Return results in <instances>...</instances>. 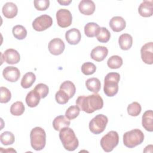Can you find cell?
<instances>
[{"label":"cell","mask_w":153,"mask_h":153,"mask_svg":"<svg viewBox=\"0 0 153 153\" xmlns=\"http://www.w3.org/2000/svg\"><path fill=\"white\" fill-rule=\"evenodd\" d=\"M76 105L80 110L91 114L102 109L103 106V101L99 94L95 93L87 96H79L76 100Z\"/></svg>","instance_id":"obj_1"},{"label":"cell","mask_w":153,"mask_h":153,"mask_svg":"<svg viewBox=\"0 0 153 153\" xmlns=\"http://www.w3.org/2000/svg\"><path fill=\"white\" fill-rule=\"evenodd\" d=\"M59 138L64 148L69 151H73L78 147V140L74 130L68 127L60 130Z\"/></svg>","instance_id":"obj_2"},{"label":"cell","mask_w":153,"mask_h":153,"mask_svg":"<svg viewBox=\"0 0 153 153\" xmlns=\"http://www.w3.org/2000/svg\"><path fill=\"white\" fill-rule=\"evenodd\" d=\"M120 75L117 72H109L105 77L103 91L108 97L114 96L118 91Z\"/></svg>","instance_id":"obj_3"},{"label":"cell","mask_w":153,"mask_h":153,"mask_svg":"<svg viewBox=\"0 0 153 153\" xmlns=\"http://www.w3.org/2000/svg\"><path fill=\"white\" fill-rule=\"evenodd\" d=\"M30 145L36 151H40L44 148L46 143V133L44 130L39 127L32 129L30 133Z\"/></svg>","instance_id":"obj_4"},{"label":"cell","mask_w":153,"mask_h":153,"mask_svg":"<svg viewBox=\"0 0 153 153\" xmlns=\"http://www.w3.org/2000/svg\"><path fill=\"white\" fill-rule=\"evenodd\" d=\"M144 140L143 133L135 128L126 132L123 135L124 145L129 148H133L141 144Z\"/></svg>","instance_id":"obj_5"},{"label":"cell","mask_w":153,"mask_h":153,"mask_svg":"<svg viewBox=\"0 0 153 153\" xmlns=\"http://www.w3.org/2000/svg\"><path fill=\"white\" fill-rule=\"evenodd\" d=\"M119 136L117 131L112 130L103 136L100 140V146L106 152H111L118 144Z\"/></svg>","instance_id":"obj_6"},{"label":"cell","mask_w":153,"mask_h":153,"mask_svg":"<svg viewBox=\"0 0 153 153\" xmlns=\"http://www.w3.org/2000/svg\"><path fill=\"white\" fill-rule=\"evenodd\" d=\"M108 122V119L106 116L103 114H98L90 121L89 129L93 134H100L105 130Z\"/></svg>","instance_id":"obj_7"},{"label":"cell","mask_w":153,"mask_h":153,"mask_svg":"<svg viewBox=\"0 0 153 153\" xmlns=\"http://www.w3.org/2000/svg\"><path fill=\"white\" fill-rule=\"evenodd\" d=\"M52 25L53 19L47 14H43L36 17L32 22L33 28L38 32L46 30L51 27Z\"/></svg>","instance_id":"obj_8"},{"label":"cell","mask_w":153,"mask_h":153,"mask_svg":"<svg viewBox=\"0 0 153 153\" xmlns=\"http://www.w3.org/2000/svg\"><path fill=\"white\" fill-rule=\"evenodd\" d=\"M57 25L63 28L67 27L72 24V16L70 11L67 9H59L56 13Z\"/></svg>","instance_id":"obj_9"},{"label":"cell","mask_w":153,"mask_h":153,"mask_svg":"<svg viewBox=\"0 0 153 153\" xmlns=\"http://www.w3.org/2000/svg\"><path fill=\"white\" fill-rule=\"evenodd\" d=\"M1 63H2V59L8 64L14 65L19 62L20 60V56L19 53L13 49L9 48L5 51V52L2 54L1 53Z\"/></svg>","instance_id":"obj_10"},{"label":"cell","mask_w":153,"mask_h":153,"mask_svg":"<svg viewBox=\"0 0 153 153\" xmlns=\"http://www.w3.org/2000/svg\"><path fill=\"white\" fill-rule=\"evenodd\" d=\"M141 58L143 62L148 65L153 63V43L149 42L143 45L140 49Z\"/></svg>","instance_id":"obj_11"},{"label":"cell","mask_w":153,"mask_h":153,"mask_svg":"<svg viewBox=\"0 0 153 153\" xmlns=\"http://www.w3.org/2000/svg\"><path fill=\"white\" fill-rule=\"evenodd\" d=\"M65 48V43L60 38H54L48 43V50L53 55L58 56L61 54L63 52Z\"/></svg>","instance_id":"obj_12"},{"label":"cell","mask_w":153,"mask_h":153,"mask_svg":"<svg viewBox=\"0 0 153 153\" xmlns=\"http://www.w3.org/2000/svg\"><path fill=\"white\" fill-rule=\"evenodd\" d=\"M2 75L4 78L9 82H16L20 76V72L19 69L14 66H7L3 71Z\"/></svg>","instance_id":"obj_13"},{"label":"cell","mask_w":153,"mask_h":153,"mask_svg":"<svg viewBox=\"0 0 153 153\" xmlns=\"http://www.w3.org/2000/svg\"><path fill=\"white\" fill-rule=\"evenodd\" d=\"M108 54V50L104 46H97L94 48L90 53V56L92 59L96 62L103 61Z\"/></svg>","instance_id":"obj_14"},{"label":"cell","mask_w":153,"mask_h":153,"mask_svg":"<svg viewBox=\"0 0 153 153\" xmlns=\"http://www.w3.org/2000/svg\"><path fill=\"white\" fill-rule=\"evenodd\" d=\"M95 8L94 3L91 0H82L78 5V9L80 13L86 16L93 14Z\"/></svg>","instance_id":"obj_15"},{"label":"cell","mask_w":153,"mask_h":153,"mask_svg":"<svg viewBox=\"0 0 153 153\" xmlns=\"http://www.w3.org/2000/svg\"><path fill=\"white\" fill-rule=\"evenodd\" d=\"M81 38L80 31L76 28H72L66 32L65 39L71 45L78 44Z\"/></svg>","instance_id":"obj_16"},{"label":"cell","mask_w":153,"mask_h":153,"mask_svg":"<svg viewBox=\"0 0 153 153\" xmlns=\"http://www.w3.org/2000/svg\"><path fill=\"white\" fill-rule=\"evenodd\" d=\"M153 1H143L138 8L139 14L144 17H149L153 14Z\"/></svg>","instance_id":"obj_17"},{"label":"cell","mask_w":153,"mask_h":153,"mask_svg":"<svg viewBox=\"0 0 153 153\" xmlns=\"http://www.w3.org/2000/svg\"><path fill=\"white\" fill-rule=\"evenodd\" d=\"M109 26L113 31L119 32L125 29L126 23L122 17L115 16L111 19L109 22Z\"/></svg>","instance_id":"obj_18"},{"label":"cell","mask_w":153,"mask_h":153,"mask_svg":"<svg viewBox=\"0 0 153 153\" xmlns=\"http://www.w3.org/2000/svg\"><path fill=\"white\" fill-rule=\"evenodd\" d=\"M3 15L8 19H13L16 16L18 13L17 5L13 2H7L2 7V9Z\"/></svg>","instance_id":"obj_19"},{"label":"cell","mask_w":153,"mask_h":153,"mask_svg":"<svg viewBox=\"0 0 153 153\" xmlns=\"http://www.w3.org/2000/svg\"><path fill=\"white\" fill-rule=\"evenodd\" d=\"M142 124L143 127L147 131H153V112L152 110H148L142 115Z\"/></svg>","instance_id":"obj_20"},{"label":"cell","mask_w":153,"mask_h":153,"mask_svg":"<svg viewBox=\"0 0 153 153\" xmlns=\"http://www.w3.org/2000/svg\"><path fill=\"white\" fill-rule=\"evenodd\" d=\"M71 122L69 119L63 115H59L56 117L53 121V126L55 130L60 131L62 128L69 127Z\"/></svg>","instance_id":"obj_21"},{"label":"cell","mask_w":153,"mask_h":153,"mask_svg":"<svg viewBox=\"0 0 153 153\" xmlns=\"http://www.w3.org/2000/svg\"><path fill=\"white\" fill-rule=\"evenodd\" d=\"M118 43L121 49L123 50H128L132 46L133 38L128 33H123L120 36Z\"/></svg>","instance_id":"obj_22"},{"label":"cell","mask_w":153,"mask_h":153,"mask_svg":"<svg viewBox=\"0 0 153 153\" xmlns=\"http://www.w3.org/2000/svg\"><path fill=\"white\" fill-rule=\"evenodd\" d=\"M40 96L34 90H30L26 95V102L28 106L30 108L36 107L39 103Z\"/></svg>","instance_id":"obj_23"},{"label":"cell","mask_w":153,"mask_h":153,"mask_svg":"<svg viewBox=\"0 0 153 153\" xmlns=\"http://www.w3.org/2000/svg\"><path fill=\"white\" fill-rule=\"evenodd\" d=\"M85 86L89 91L94 93H98L101 88V83L100 80L97 78H91L87 79Z\"/></svg>","instance_id":"obj_24"},{"label":"cell","mask_w":153,"mask_h":153,"mask_svg":"<svg viewBox=\"0 0 153 153\" xmlns=\"http://www.w3.org/2000/svg\"><path fill=\"white\" fill-rule=\"evenodd\" d=\"M36 80L35 75L32 72H29L25 74L21 81V86L24 88H28L32 86Z\"/></svg>","instance_id":"obj_25"},{"label":"cell","mask_w":153,"mask_h":153,"mask_svg":"<svg viewBox=\"0 0 153 153\" xmlns=\"http://www.w3.org/2000/svg\"><path fill=\"white\" fill-rule=\"evenodd\" d=\"M100 29V26L96 23L89 22L84 26V33L87 37L93 38L95 36Z\"/></svg>","instance_id":"obj_26"},{"label":"cell","mask_w":153,"mask_h":153,"mask_svg":"<svg viewBox=\"0 0 153 153\" xmlns=\"http://www.w3.org/2000/svg\"><path fill=\"white\" fill-rule=\"evenodd\" d=\"M60 89L65 91L69 97V99L72 98L76 91V88L74 84L70 81H65L62 82L60 86Z\"/></svg>","instance_id":"obj_27"},{"label":"cell","mask_w":153,"mask_h":153,"mask_svg":"<svg viewBox=\"0 0 153 153\" xmlns=\"http://www.w3.org/2000/svg\"><path fill=\"white\" fill-rule=\"evenodd\" d=\"M96 36L100 42L106 43L109 41L111 37V33L106 27H101L98 30Z\"/></svg>","instance_id":"obj_28"},{"label":"cell","mask_w":153,"mask_h":153,"mask_svg":"<svg viewBox=\"0 0 153 153\" xmlns=\"http://www.w3.org/2000/svg\"><path fill=\"white\" fill-rule=\"evenodd\" d=\"M12 32L14 36L19 40L25 39L27 36V30L22 25H16L13 27Z\"/></svg>","instance_id":"obj_29"},{"label":"cell","mask_w":153,"mask_h":153,"mask_svg":"<svg viewBox=\"0 0 153 153\" xmlns=\"http://www.w3.org/2000/svg\"><path fill=\"white\" fill-rule=\"evenodd\" d=\"M122 58L117 55H114L111 56L107 62V65L111 69H118L123 65Z\"/></svg>","instance_id":"obj_30"},{"label":"cell","mask_w":153,"mask_h":153,"mask_svg":"<svg viewBox=\"0 0 153 153\" xmlns=\"http://www.w3.org/2000/svg\"><path fill=\"white\" fill-rule=\"evenodd\" d=\"M25 111V106L20 101H17L12 104L10 108V112L15 116H20Z\"/></svg>","instance_id":"obj_31"},{"label":"cell","mask_w":153,"mask_h":153,"mask_svg":"<svg viewBox=\"0 0 153 153\" xmlns=\"http://www.w3.org/2000/svg\"><path fill=\"white\" fill-rule=\"evenodd\" d=\"M0 140L1 143L4 145H12L14 142L15 137L13 133L8 131H6L3 132L1 134Z\"/></svg>","instance_id":"obj_32"},{"label":"cell","mask_w":153,"mask_h":153,"mask_svg":"<svg viewBox=\"0 0 153 153\" xmlns=\"http://www.w3.org/2000/svg\"><path fill=\"white\" fill-rule=\"evenodd\" d=\"M127 112L132 117H136L139 115L142 111L140 105L137 102H133L127 106Z\"/></svg>","instance_id":"obj_33"},{"label":"cell","mask_w":153,"mask_h":153,"mask_svg":"<svg viewBox=\"0 0 153 153\" xmlns=\"http://www.w3.org/2000/svg\"><path fill=\"white\" fill-rule=\"evenodd\" d=\"M80 109L76 105H73L69 106L65 112V117L70 120H74L76 118L79 114Z\"/></svg>","instance_id":"obj_34"},{"label":"cell","mask_w":153,"mask_h":153,"mask_svg":"<svg viewBox=\"0 0 153 153\" xmlns=\"http://www.w3.org/2000/svg\"><path fill=\"white\" fill-rule=\"evenodd\" d=\"M96 70V66L91 62H88L82 64L81 66V71L85 75L93 74Z\"/></svg>","instance_id":"obj_35"},{"label":"cell","mask_w":153,"mask_h":153,"mask_svg":"<svg viewBox=\"0 0 153 153\" xmlns=\"http://www.w3.org/2000/svg\"><path fill=\"white\" fill-rule=\"evenodd\" d=\"M33 90L37 92L41 99L45 98L48 95L49 92L48 87L43 83H39L37 84Z\"/></svg>","instance_id":"obj_36"},{"label":"cell","mask_w":153,"mask_h":153,"mask_svg":"<svg viewBox=\"0 0 153 153\" xmlns=\"http://www.w3.org/2000/svg\"><path fill=\"white\" fill-rule=\"evenodd\" d=\"M55 99L56 102L60 105L66 104L69 99V97L68 94L62 90H59L55 94Z\"/></svg>","instance_id":"obj_37"},{"label":"cell","mask_w":153,"mask_h":153,"mask_svg":"<svg viewBox=\"0 0 153 153\" xmlns=\"http://www.w3.org/2000/svg\"><path fill=\"white\" fill-rule=\"evenodd\" d=\"M0 102L2 103L8 102L11 98V93L10 91L4 87H1L0 88Z\"/></svg>","instance_id":"obj_38"},{"label":"cell","mask_w":153,"mask_h":153,"mask_svg":"<svg viewBox=\"0 0 153 153\" xmlns=\"http://www.w3.org/2000/svg\"><path fill=\"white\" fill-rule=\"evenodd\" d=\"M33 3L35 8L39 11L46 10L50 5L48 0H35Z\"/></svg>","instance_id":"obj_39"},{"label":"cell","mask_w":153,"mask_h":153,"mask_svg":"<svg viewBox=\"0 0 153 153\" xmlns=\"http://www.w3.org/2000/svg\"><path fill=\"white\" fill-rule=\"evenodd\" d=\"M72 2L71 0L70 1H57V2L59 3L62 5H68Z\"/></svg>","instance_id":"obj_40"}]
</instances>
